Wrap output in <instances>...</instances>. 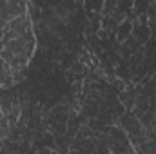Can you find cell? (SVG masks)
<instances>
[{
	"label": "cell",
	"mask_w": 156,
	"mask_h": 154,
	"mask_svg": "<svg viewBox=\"0 0 156 154\" xmlns=\"http://www.w3.org/2000/svg\"><path fill=\"white\" fill-rule=\"evenodd\" d=\"M24 13H27V0H0V15L7 22Z\"/></svg>",
	"instance_id": "2"
},
{
	"label": "cell",
	"mask_w": 156,
	"mask_h": 154,
	"mask_svg": "<svg viewBox=\"0 0 156 154\" xmlns=\"http://www.w3.org/2000/svg\"><path fill=\"white\" fill-rule=\"evenodd\" d=\"M33 29V20L27 13L20 15V16H15L7 22L5 29H4V37L2 40H9V38H16V37H22L26 35L27 31Z\"/></svg>",
	"instance_id": "1"
}]
</instances>
